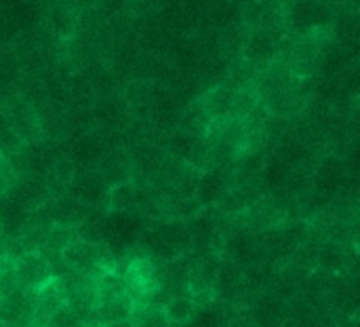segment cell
<instances>
[{
    "instance_id": "obj_1",
    "label": "cell",
    "mask_w": 360,
    "mask_h": 327,
    "mask_svg": "<svg viewBox=\"0 0 360 327\" xmlns=\"http://www.w3.org/2000/svg\"><path fill=\"white\" fill-rule=\"evenodd\" d=\"M15 273L19 279L21 288H32L38 290L44 281H49L51 269L40 252H23L21 256L15 258Z\"/></svg>"
},
{
    "instance_id": "obj_2",
    "label": "cell",
    "mask_w": 360,
    "mask_h": 327,
    "mask_svg": "<svg viewBox=\"0 0 360 327\" xmlns=\"http://www.w3.org/2000/svg\"><path fill=\"white\" fill-rule=\"evenodd\" d=\"M25 218L27 209L17 199H13L8 192L0 195V230L6 237H17Z\"/></svg>"
},
{
    "instance_id": "obj_3",
    "label": "cell",
    "mask_w": 360,
    "mask_h": 327,
    "mask_svg": "<svg viewBox=\"0 0 360 327\" xmlns=\"http://www.w3.org/2000/svg\"><path fill=\"white\" fill-rule=\"evenodd\" d=\"M105 205L110 211H129L137 205V188L131 182H120L114 184L105 192Z\"/></svg>"
},
{
    "instance_id": "obj_4",
    "label": "cell",
    "mask_w": 360,
    "mask_h": 327,
    "mask_svg": "<svg viewBox=\"0 0 360 327\" xmlns=\"http://www.w3.org/2000/svg\"><path fill=\"white\" fill-rule=\"evenodd\" d=\"M165 317L169 323H175V326H184L188 323L194 315H196V304L192 298H181V296H175L171 298L167 304H165Z\"/></svg>"
},
{
    "instance_id": "obj_5",
    "label": "cell",
    "mask_w": 360,
    "mask_h": 327,
    "mask_svg": "<svg viewBox=\"0 0 360 327\" xmlns=\"http://www.w3.org/2000/svg\"><path fill=\"white\" fill-rule=\"evenodd\" d=\"M76 239V230L72 226H61V224H53L46 239H44V249L49 252H63L72 241Z\"/></svg>"
},
{
    "instance_id": "obj_6",
    "label": "cell",
    "mask_w": 360,
    "mask_h": 327,
    "mask_svg": "<svg viewBox=\"0 0 360 327\" xmlns=\"http://www.w3.org/2000/svg\"><path fill=\"white\" fill-rule=\"evenodd\" d=\"M46 323L51 327H84L82 319H80L68 304H63L61 309H57V311L49 317Z\"/></svg>"
},
{
    "instance_id": "obj_7",
    "label": "cell",
    "mask_w": 360,
    "mask_h": 327,
    "mask_svg": "<svg viewBox=\"0 0 360 327\" xmlns=\"http://www.w3.org/2000/svg\"><path fill=\"white\" fill-rule=\"evenodd\" d=\"M15 182H17V171L13 169L11 161L4 154H0V195L11 190Z\"/></svg>"
},
{
    "instance_id": "obj_8",
    "label": "cell",
    "mask_w": 360,
    "mask_h": 327,
    "mask_svg": "<svg viewBox=\"0 0 360 327\" xmlns=\"http://www.w3.org/2000/svg\"><path fill=\"white\" fill-rule=\"evenodd\" d=\"M101 327H135V323H133V319H131V317H127V319L110 321V323H105V326H101Z\"/></svg>"
},
{
    "instance_id": "obj_9",
    "label": "cell",
    "mask_w": 360,
    "mask_h": 327,
    "mask_svg": "<svg viewBox=\"0 0 360 327\" xmlns=\"http://www.w3.org/2000/svg\"><path fill=\"white\" fill-rule=\"evenodd\" d=\"M6 249H8V237L0 230V258L6 256Z\"/></svg>"
}]
</instances>
